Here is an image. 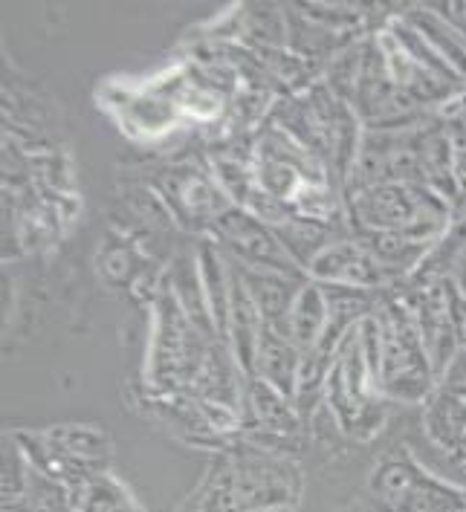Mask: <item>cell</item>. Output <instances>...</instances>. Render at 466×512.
<instances>
[{
    "label": "cell",
    "instance_id": "cell-1",
    "mask_svg": "<svg viewBox=\"0 0 466 512\" xmlns=\"http://www.w3.org/2000/svg\"><path fill=\"white\" fill-rule=\"evenodd\" d=\"M374 316L380 322V397L426 403L438 388V374L414 319L412 304H400V298H394L385 301L383 310H374Z\"/></svg>",
    "mask_w": 466,
    "mask_h": 512
},
{
    "label": "cell",
    "instance_id": "cell-2",
    "mask_svg": "<svg viewBox=\"0 0 466 512\" xmlns=\"http://www.w3.org/2000/svg\"><path fill=\"white\" fill-rule=\"evenodd\" d=\"M220 238L229 243V249L244 261V267L252 264L255 270L281 272V275H299V267L290 261L287 249L281 246L275 229H270L264 220L249 215L244 209H226L215 220Z\"/></svg>",
    "mask_w": 466,
    "mask_h": 512
},
{
    "label": "cell",
    "instance_id": "cell-3",
    "mask_svg": "<svg viewBox=\"0 0 466 512\" xmlns=\"http://www.w3.org/2000/svg\"><path fill=\"white\" fill-rule=\"evenodd\" d=\"M307 275L316 284H339L371 290L388 281V272L377 264V258L362 246V241H330L307 267Z\"/></svg>",
    "mask_w": 466,
    "mask_h": 512
},
{
    "label": "cell",
    "instance_id": "cell-4",
    "mask_svg": "<svg viewBox=\"0 0 466 512\" xmlns=\"http://www.w3.org/2000/svg\"><path fill=\"white\" fill-rule=\"evenodd\" d=\"M302 362L304 353L293 345V339L284 330L264 324V333H261L258 351H255L252 377L267 382V385H273L275 391H281L287 400L296 403L299 377H302Z\"/></svg>",
    "mask_w": 466,
    "mask_h": 512
},
{
    "label": "cell",
    "instance_id": "cell-5",
    "mask_svg": "<svg viewBox=\"0 0 466 512\" xmlns=\"http://www.w3.org/2000/svg\"><path fill=\"white\" fill-rule=\"evenodd\" d=\"M423 429L435 446L461 455L466 443V397L435 388L423 405Z\"/></svg>",
    "mask_w": 466,
    "mask_h": 512
},
{
    "label": "cell",
    "instance_id": "cell-6",
    "mask_svg": "<svg viewBox=\"0 0 466 512\" xmlns=\"http://www.w3.org/2000/svg\"><path fill=\"white\" fill-rule=\"evenodd\" d=\"M325 330H328V298H325L322 284L307 281L293 301V307H290L284 333L293 339V345L299 351L310 353L319 345V339L325 336Z\"/></svg>",
    "mask_w": 466,
    "mask_h": 512
},
{
    "label": "cell",
    "instance_id": "cell-7",
    "mask_svg": "<svg viewBox=\"0 0 466 512\" xmlns=\"http://www.w3.org/2000/svg\"><path fill=\"white\" fill-rule=\"evenodd\" d=\"M406 24H412L429 44L432 50L466 81V38L458 35L455 29L449 27L440 15H435L429 6H412L400 15Z\"/></svg>",
    "mask_w": 466,
    "mask_h": 512
},
{
    "label": "cell",
    "instance_id": "cell-8",
    "mask_svg": "<svg viewBox=\"0 0 466 512\" xmlns=\"http://www.w3.org/2000/svg\"><path fill=\"white\" fill-rule=\"evenodd\" d=\"M359 241L377 258V264L388 272V278L414 270L432 249V243L414 241L403 232H362Z\"/></svg>",
    "mask_w": 466,
    "mask_h": 512
},
{
    "label": "cell",
    "instance_id": "cell-9",
    "mask_svg": "<svg viewBox=\"0 0 466 512\" xmlns=\"http://www.w3.org/2000/svg\"><path fill=\"white\" fill-rule=\"evenodd\" d=\"M249 408L258 420L261 429L275 434H290L299 429V411L296 403L287 400L281 391H275L273 385L261 382V379H252L249 382Z\"/></svg>",
    "mask_w": 466,
    "mask_h": 512
},
{
    "label": "cell",
    "instance_id": "cell-10",
    "mask_svg": "<svg viewBox=\"0 0 466 512\" xmlns=\"http://www.w3.org/2000/svg\"><path fill=\"white\" fill-rule=\"evenodd\" d=\"M466 510V492L461 486L446 484L435 475H429L426 469L420 472V478L414 481L409 495L397 504L394 512H464Z\"/></svg>",
    "mask_w": 466,
    "mask_h": 512
},
{
    "label": "cell",
    "instance_id": "cell-11",
    "mask_svg": "<svg viewBox=\"0 0 466 512\" xmlns=\"http://www.w3.org/2000/svg\"><path fill=\"white\" fill-rule=\"evenodd\" d=\"M200 275H203V301L206 313L220 333H229V304H232V275H226L212 246L200 252Z\"/></svg>",
    "mask_w": 466,
    "mask_h": 512
},
{
    "label": "cell",
    "instance_id": "cell-12",
    "mask_svg": "<svg viewBox=\"0 0 466 512\" xmlns=\"http://www.w3.org/2000/svg\"><path fill=\"white\" fill-rule=\"evenodd\" d=\"M70 492H73L76 512H142L137 501L131 498V492L116 478H110L108 472L90 478L87 484Z\"/></svg>",
    "mask_w": 466,
    "mask_h": 512
},
{
    "label": "cell",
    "instance_id": "cell-13",
    "mask_svg": "<svg viewBox=\"0 0 466 512\" xmlns=\"http://www.w3.org/2000/svg\"><path fill=\"white\" fill-rule=\"evenodd\" d=\"M423 466H417L409 455H397V458L383 460L377 466V472L371 475V492L383 501L388 510H397V504L409 495L414 481L420 478Z\"/></svg>",
    "mask_w": 466,
    "mask_h": 512
},
{
    "label": "cell",
    "instance_id": "cell-14",
    "mask_svg": "<svg viewBox=\"0 0 466 512\" xmlns=\"http://www.w3.org/2000/svg\"><path fill=\"white\" fill-rule=\"evenodd\" d=\"M388 32H391V38H394L406 53L412 55L420 67H426L429 73H435L438 79L449 81V84H455V87H464V79H461V76H458V73H455V70H452V67H449V64L435 53V50H432V44H429V41H426V38H423L412 24H406L403 18H397V21L388 27Z\"/></svg>",
    "mask_w": 466,
    "mask_h": 512
},
{
    "label": "cell",
    "instance_id": "cell-15",
    "mask_svg": "<svg viewBox=\"0 0 466 512\" xmlns=\"http://www.w3.org/2000/svg\"><path fill=\"white\" fill-rule=\"evenodd\" d=\"M24 510L27 512H76L73 492L53 478L41 475L27 463V486H24Z\"/></svg>",
    "mask_w": 466,
    "mask_h": 512
},
{
    "label": "cell",
    "instance_id": "cell-16",
    "mask_svg": "<svg viewBox=\"0 0 466 512\" xmlns=\"http://www.w3.org/2000/svg\"><path fill=\"white\" fill-rule=\"evenodd\" d=\"M438 388L449 391V394H458V397H466V342L452 353V359L440 371Z\"/></svg>",
    "mask_w": 466,
    "mask_h": 512
},
{
    "label": "cell",
    "instance_id": "cell-17",
    "mask_svg": "<svg viewBox=\"0 0 466 512\" xmlns=\"http://www.w3.org/2000/svg\"><path fill=\"white\" fill-rule=\"evenodd\" d=\"M435 15H440L449 27L455 29L458 35L466 38V3L464 0H455V3H426Z\"/></svg>",
    "mask_w": 466,
    "mask_h": 512
},
{
    "label": "cell",
    "instance_id": "cell-18",
    "mask_svg": "<svg viewBox=\"0 0 466 512\" xmlns=\"http://www.w3.org/2000/svg\"><path fill=\"white\" fill-rule=\"evenodd\" d=\"M261 512H290V507H273V510H261Z\"/></svg>",
    "mask_w": 466,
    "mask_h": 512
}]
</instances>
